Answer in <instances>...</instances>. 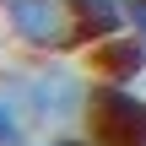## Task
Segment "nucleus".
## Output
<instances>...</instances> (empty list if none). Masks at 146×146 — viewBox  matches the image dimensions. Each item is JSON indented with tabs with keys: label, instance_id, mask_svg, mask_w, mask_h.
<instances>
[{
	"label": "nucleus",
	"instance_id": "f257e3e1",
	"mask_svg": "<svg viewBox=\"0 0 146 146\" xmlns=\"http://www.w3.org/2000/svg\"><path fill=\"white\" fill-rule=\"evenodd\" d=\"M0 92L27 114L33 130H70L76 119H87L92 81L65 60H43L33 70H0Z\"/></svg>",
	"mask_w": 146,
	"mask_h": 146
},
{
	"label": "nucleus",
	"instance_id": "f03ea898",
	"mask_svg": "<svg viewBox=\"0 0 146 146\" xmlns=\"http://www.w3.org/2000/svg\"><path fill=\"white\" fill-rule=\"evenodd\" d=\"M81 125L103 146H146V98L125 81H92Z\"/></svg>",
	"mask_w": 146,
	"mask_h": 146
},
{
	"label": "nucleus",
	"instance_id": "7ed1b4c3",
	"mask_svg": "<svg viewBox=\"0 0 146 146\" xmlns=\"http://www.w3.org/2000/svg\"><path fill=\"white\" fill-rule=\"evenodd\" d=\"M5 27L33 54H65V49L81 43L70 0H11L5 5Z\"/></svg>",
	"mask_w": 146,
	"mask_h": 146
},
{
	"label": "nucleus",
	"instance_id": "20e7f679",
	"mask_svg": "<svg viewBox=\"0 0 146 146\" xmlns=\"http://www.w3.org/2000/svg\"><path fill=\"white\" fill-rule=\"evenodd\" d=\"M87 70H92V81H125V87H135L146 76V43L125 27V33H114V38L87 49Z\"/></svg>",
	"mask_w": 146,
	"mask_h": 146
},
{
	"label": "nucleus",
	"instance_id": "39448f33",
	"mask_svg": "<svg viewBox=\"0 0 146 146\" xmlns=\"http://www.w3.org/2000/svg\"><path fill=\"white\" fill-rule=\"evenodd\" d=\"M70 11H76L81 49H92V43H103V38H114V33H125V27H130L125 0H70Z\"/></svg>",
	"mask_w": 146,
	"mask_h": 146
},
{
	"label": "nucleus",
	"instance_id": "423d86ee",
	"mask_svg": "<svg viewBox=\"0 0 146 146\" xmlns=\"http://www.w3.org/2000/svg\"><path fill=\"white\" fill-rule=\"evenodd\" d=\"M27 130H33V125H27V114L0 92V146H27Z\"/></svg>",
	"mask_w": 146,
	"mask_h": 146
},
{
	"label": "nucleus",
	"instance_id": "0eeeda50",
	"mask_svg": "<svg viewBox=\"0 0 146 146\" xmlns=\"http://www.w3.org/2000/svg\"><path fill=\"white\" fill-rule=\"evenodd\" d=\"M43 146H103V141H98V135H70V130H49Z\"/></svg>",
	"mask_w": 146,
	"mask_h": 146
},
{
	"label": "nucleus",
	"instance_id": "6e6552de",
	"mask_svg": "<svg viewBox=\"0 0 146 146\" xmlns=\"http://www.w3.org/2000/svg\"><path fill=\"white\" fill-rule=\"evenodd\" d=\"M125 11H130V33L146 43V0H125Z\"/></svg>",
	"mask_w": 146,
	"mask_h": 146
},
{
	"label": "nucleus",
	"instance_id": "1a4fd4ad",
	"mask_svg": "<svg viewBox=\"0 0 146 146\" xmlns=\"http://www.w3.org/2000/svg\"><path fill=\"white\" fill-rule=\"evenodd\" d=\"M5 5H11V0H0V11H5Z\"/></svg>",
	"mask_w": 146,
	"mask_h": 146
}]
</instances>
